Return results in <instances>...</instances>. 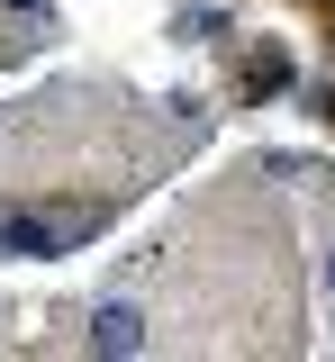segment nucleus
<instances>
[{
    "label": "nucleus",
    "instance_id": "obj_2",
    "mask_svg": "<svg viewBox=\"0 0 335 362\" xmlns=\"http://www.w3.org/2000/svg\"><path fill=\"white\" fill-rule=\"evenodd\" d=\"M0 245H9V254H54L64 235H54L46 218H18V226H0Z\"/></svg>",
    "mask_w": 335,
    "mask_h": 362
},
{
    "label": "nucleus",
    "instance_id": "obj_1",
    "mask_svg": "<svg viewBox=\"0 0 335 362\" xmlns=\"http://www.w3.org/2000/svg\"><path fill=\"white\" fill-rule=\"evenodd\" d=\"M91 344H100V354H136V344H145V317L127 308V299H118V308H100V326H91Z\"/></svg>",
    "mask_w": 335,
    "mask_h": 362
},
{
    "label": "nucleus",
    "instance_id": "obj_3",
    "mask_svg": "<svg viewBox=\"0 0 335 362\" xmlns=\"http://www.w3.org/2000/svg\"><path fill=\"white\" fill-rule=\"evenodd\" d=\"M327 290H335V263H327Z\"/></svg>",
    "mask_w": 335,
    "mask_h": 362
}]
</instances>
